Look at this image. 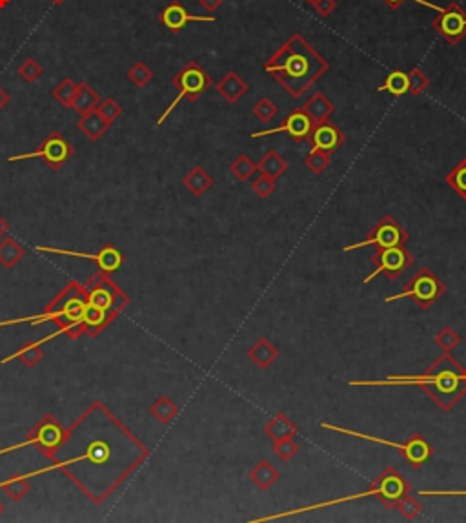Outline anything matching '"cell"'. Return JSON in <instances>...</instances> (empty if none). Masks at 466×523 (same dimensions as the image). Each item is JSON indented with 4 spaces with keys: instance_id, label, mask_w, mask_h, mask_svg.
Here are the masks:
<instances>
[{
    "instance_id": "cell-1",
    "label": "cell",
    "mask_w": 466,
    "mask_h": 523,
    "mask_svg": "<svg viewBox=\"0 0 466 523\" xmlns=\"http://www.w3.org/2000/svg\"><path fill=\"white\" fill-rule=\"evenodd\" d=\"M350 387H421L442 412H452L454 407L466 396L465 369L452 357V352H442L428 369L417 376H388L386 379L350 382Z\"/></svg>"
},
{
    "instance_id": "cell-2",
    "label": "cell",
    "mask_w": 466,
    "mask_h": 523,
    "mask_svg": "<svg viewBox=\"0 0 466 523\" xmlns=\"http://www.w3.org/2000/svg\"><path fill=\"white\" fill-rule=\"evenodd\" d=\"M328 61L299 33H293L264 62V71L295 99L303 97L323 75L328 74Z\"/></svg>"
},
{
    "instance_id": "cell-3",
    "label": "cell",
    "mask_w": 466,
    "mask_h": 523,
    "mask_svg": "<svg viewBox=\"0 0 466 523\" xmlns=\"http://www.w3.org/2000/svg\"><path fill=\"white\" fill-rule=\"evenodd\" d=\"M410 492H412V485L406 482L405 476L399 474V472L395 471L393 467H386L385 471H383L381 474L378 476V478L373 479L368 491L357 492V494H350V496H343V498L330 499V502L313 503V505H306V507H300V509H292V511H283V512H279V514L264 516V518H257V519H253V522H255V523L275 522V519L286 518V516L304 514V512H308V511H317V509L333 507V505L355 502V499H365V498H370V496L378 498L386 509H397L399 502H401V499L405 498L406 494H410Z\"/></svg>"
},
{
    "instance_id": "cell-4",
    "label": "cell",
    "mask_w": 466,
    "mask_h": 523,
    "mask_svg": "<svg viewBox=\"0 0 466 523\" xmlns=\"http://www.w3.org/2000/svg\"><path fill=\"white\" fill-rule=\"evenodd\" d=\"M122 296L124 294L121 292V288L115 287L111 281L101 276L95 277L86 290V307L82 316L86 332L95 336L104 330L111 319L126 307V303H117V297Z\"/></svg>"
},
{
    "instance_id": "cell-5",
    "label": "cell",
    "mask_w": 466,
    "mask_h": 523,
    "mask_svg": "<svg viewBox=\"0 0 466 523\" xmlns=\"http://www.w3.org/2000/svg\"><path fill=\"white\" fill-rule=\"evenodd\" d=\"M320 429L325 430H332V432H339V434H345V436H352V438H359V439H365V442L370 443H379V445H388L392 449H395L402 458L406 459L408 465H412L414 469H421L426 462H430L432 454H434V447L430 445L421 434H414L412 438H408L406 442L402 443H395V442H388L385 438H378V436H370L366 432H359V430H352V429H346V427H339V425H332V423H320Z\"/></svg>"
},
{
    "instance_id": "cell-6",
    "label": "cell",
    "mask_w": 466,
    "mask_h": 523,
    "mask_svg": "<svg viewBox=\"0 0 466 523\" xmlns=\"http://www.w3.org/2000/svg\"><path fill=\"white\" fill-rule=\"evenodd\" d=\"M213 81H211L210 74H208L206 69L199 64V62L190 61L186 66H184L178 74H175V77L171 79V86L177 89V97L173 99L170 106H168L164 114L158 117L157 126L164 124L168 117L171 115V111L181 104L183 99H188V101H197L203 94H206L208 89L211 88Z\"/></svg>"
},
{
    "instance_id": "cell-7",
    "label": "cell",
    "mask_w": 466,
    "mask_h": 523,
    "mask_svg": "<svg viewBox=\"0 0 466 523\" xmlns=\"http://www.w3.org/2000/svg\"><path fill=\"white\" fill-rule=\"evenodd\" d=\"M446 292V287L441 279L437 277V274L432 272L430 268L422 267L419 268L415 276L406 283L405 290L395 296H390L386 297L385 303H393V301H399V299H408L414 301L421 310H430L445 296Z\"/></svg>"
},
{
    "instance_id": "cell-8",
    "label": "cell",
    "mask_w": 466,
    "mask_h": 523,
    "mask_svg": "<svg viewBox=\"0 0 466 523\" xmlns=\"http://www.w3.org/2000/svg\"><path fill=\"white\" fill-rule=\"evenodd\" d=\"M370 263L373 264V270L365 277V284L379 276H386L390 281L399 279L414 264V256L405 246L378 248V251L370 257Z\"/></svg>"
},
{
    "instance_id": "cell-9",
    "label": "cell",
    "mask_w": 466,
    "mask_h": 523,
    "mask_svg": "<svg viewBox=\"0 0 466 523\" xmlns=\"http://www.w3.org/2000/svg\"><path fill=\"white\" fill-rule=\"evenodd\" d=\"M410 239V234L393 219L392 215H383L379 223L366 234V237L359 243H353L345 246L343 250L348 251L357 250V248L375 246V248H392V246H405Z\"/></svg>"
},
{
    "instance_id": "cell-10",
    "label": "cell",
    "mask_w": 466,
    "mask_h": 523,
    "mask_svg": "<svg viewBox=\"0 0 466 523\" xmlns=\"http://www.w3.org/2000/svg\"><path fill=\"white\" fill-rule=\"evenodd\" d=\"M75 150L74 146L66 141V137L59 131H51L44 141L41 142V146L35 151H29V154H19V155H9V162L16 161H28V159H42V161L48 164L51 170H59L74 157Z\"/></svg>"
},
{
    "instance_id": "cell-11",
    "label": "cell",
    "mask_w": 466,
    "mask_h": 523,
    "mask_svg": "<svg viewBox=\"0 0 466 523\" xmlns=\"http://www.w3.org/2000/svg\"><path fill=\"white\" fill-rule=\"evenodd\" d=\"M66 438H68V434H66V430L61 427V423L53 418V416H46V418L42 419V422H39L37 427L29 432L26 442L19 443V445L8 447V449H2L0 450V454H8L11 450H19L24 449V447L28 445H35L48 456H53L55 450L61 449V445L66 442Z\"/></svg>"
},
{
    "instance_id": "cell-12",
    "label": "cell",
    "mask_w": 466,
    "mask_h": 523,
    "mask_svg": "<svg viewBox=\"0 0 466 523\" xmlns=\"http://www.w3.org/2000/svg\"><path fill=\"white\" fill-rule=\"evenodd\" d=\"M432 28L448 44L457 46L466 37V11L457 2H452L439 11V15L432 21Z\"/></svg>"
},
{
    "instance_id": "cell-13",
    "label": "cell",
    "mask_w": 466,
    "mask_h": 523,
    "mask_svg": "<svg viewBox=\"0 0 466 523\" xmlns=\"http://www.w3.org/2000/svg\"><path fill=\"white\" fill-rule=\"evenodd\" d=\"M313 130V122L312 119L308 117V114L303 110V108H297V110L290 111V115L283 121V124L275 126V128H270V130L263 131H253L252 139L259 137H268V135H277V134H288L292 137V141L295 142H304L310 141V135H312Z\"/></svg>"
},
{
    "instance_id": "cell-14",
    "label": "cell",
    "mask_w": 466,
    "mask_h": 523,
    "mask_svg": "<svg viewBox=\"0 0 466 523\" xmlns=\"http://www.w3.org/2000/svg\"><path fill=\"white\" fill-rule=\"evenodd\" d=\"M37 251H41V254H59V256H71V257H82V259H91L108 274L117 272L118 268L122 267V256L118 254L117 248H113V246L102 248L98 254H84V251L62 250V248H51V246H37Z\"/></svg>"
},
{
    "instance_id": "cell-15",
    "label": "cell",
    "mask_w": 466,
    "mask_h": 523,
    "mask_svg": "<svg viewBox=\"0 0 466 523\" xmlns=\"http://www.w3.org/2000/svg\"><path fill=\"white\" fill-rule=\"evenodd\" d=\"M158 21H161V24H163L164 28L170 29L171 33H181L190 22H215V16L191 15L178 0H173V2H170V4L161 11Z\"/></svg>"
},
{
    "instance_id": "cell-16",
    "label": "cell",
    "mask_w": 466,
    "mask_h": 523,
    "mask_svg": "<svg viewBox=\"0 0 466 523\" xmlns=\"http://www.w3.org/2000/svg\"><path fill=\"white\" fill-rule=\"evenodd\" d=\"M310 142H312V148H319V150L333 154V151L339 150L345 144L346 135L339 130V126L333 124L332 121H326L313 126Z\"/></svg>"
},
{
    "instance_id": "cell-17",
    "label": "cell",
    "mask_w": 466,
    "mask_h": 523,
    "mask_svg": "<svg viewBox=\"0 0 466 523\" xmlns=\"http://www.w3.org/2000/svg\"><path fill=\"white\" fill-rule=\"evenodd\" d=\"M215 89H217V94H219L224 101L230 102V104H237V102L248 94L250 86H248V82L244 81L237 71H228V74L215 84Z\"/></svg>"
},
{
    "instance_id": "cell-18",
    "label": "cell",
    "mask_w": 466,
    "mask_h": 523,
    "mask_svg": "<svg viewBox=\"0 0 466 523\" xmlns=\"http://www.w3.org/2000/svg\"><path fill=\"white\" fill-rule=\"evenodd\" d=\"M279 354H280L279 349L273 345L272 341L266 339V337H259V339L248 349L246 356L252 365H255L259 370H266L277 362Z\"/></svg>"
},
{
    "instance_id": "cell-19",
    "label": "cell",
    "mask_w": 466,
    "mask_h": 523,
    "mask_svg": "<svg viewBox=\"0 0 466 523\" xmlns=\"http://www.w3.org/2000/svg\"><path fill=\"white\" fill-rule=\"evenodd\" d=\"M263 432L270 442H279V439L284 438H295L299 429H297L295 423H293L286 414L277 412L275 416L264 425Z\"/></svg>"
},
{
    "instance_id": "cell-20",
    "label": "cell",
    "mask_w": 466,
    "mask_h": 523,
    "mask_svg": "<svg viewBox=\"0 0 466 523\" xmlns=\"http://www.w3.org/2000/svg\"><path fill=\"white\" fill-rule=\"evenodd\" d=\"M303 110L308 114L313 126H315L320 124V122L330 121V117L335 111V106H333V102L325 94H313L312 97L306 99V102L303 104Z\"/></svg>"
},
{
    "instance_id": "cell-21",
    "label": "cell",
    "mask_w": 466,
    "mask_h": 523,
    "mask_svg": "<svg viewBox=\"0 0 466 523\" xmlns=\"http://www.w3.org/2000/svg\"><path fill=\"white\" fill-rule=\"evenodd\" d=\"M280 478V472L268 459H260L252 467V471L248 472V479L260 489V491H270Z\"/></svg>"
},
{
    "instance_id": "cell-22",
    "label": "cell",
    "mask_w": 466,
    "mask_h": 523,
    "mask_svg": "<svg viewBox=\"0 0 466 523\" xmlns=\"http://www.w3.org/2000/svg\"><path fill=\"white\" fill-rule=\"evenodd\" d=\"M110 126H111L110 122H106L104 119L97 114V110L89 111V114L86 115H81V119L77 121V130L82 131V135L91 142H97L106 131L110 130Z\"/></svg>"
},
{
    "instance_id": "cell-23",
    "label": "cell",
    "mask_w": 466,
    "mask_h": 523,
    "mask_svg": "<svg viewBox=\"0 0 466 523\" xmlns=\"http://www.w3.org/2000/svg\"><path fill=\"white\" fill-rule=\"evenodd\" d=\"M183 186L193 197H203L213 186V177L203 166H195L183 177Z\"/></svg>"
},
{
    "instance_id": "cell-24",
    "label": "cell",
    "mask_w": 466,
    "mask_h": 523,
    "mask_svg": "<svg viewBox=\"0 0 466 523\" xmlns=\"http://www.w3.org/2000/svg\"><path fill=\"white\" fill-rule=\"evenodd\" d=\"M26 256V248L15 237L6 236L0 239V267L15 268Z\"/></svg>"
},
{
    "instance_id": "cell-25",
    "label": "cell",
    "mask_w": 466,
    "mask_h": 523,
    "mask_svg": "<svg viewBox=\"0 0 466 523\" xmlns=\"http://www.w3.org/2000/svg\"><path fill=\"white\" fill-rule=\"evenodd\" d=\"M257 168H259L260 174L270 175V177L277 181V179L283 177L288 171V161H284V157L279 155L277 150H268L263 155V159L257 162Z\"/></svg>"
},
{
    "instance_id": "cell-26",
    "label": "cell",
    "mask_w": 466,
    "mask_h": 523,
    "mask_svg": "<svg viewBox=\"0 0 466 523\" xmlns=\"http://www.w3.org/2000/svg\"><path fill=\"white\" fill-rule=\"evenodd\" d=\"M101 104V95L95 91L88 82H81L78 84V91L75 95V101H74V110L77 114L86 115L89 111H95Z\"/></svg>"
},
{
    "instance_id": "cell-27",
    "label": "cell",
    "mask_w": 466,
    "mask_h": 523,
    "mask_svg": "<svg viewBox=\"0 0 466 523\" xmlns=\"http://www.w3.org/2000/svg\"><path fill=\"white\" fill-rule=\"evenodd\" d=\"M410 82H408V74H405L402 69H393L386 75L385 82L378 88V91L381 94H390L393 97H402V95L408 94Z\"/></svg>"
},
{
    "instance_id": "cell-28",
    "label": "cell",
    "mask_w": 466,
    "mask_h": 523,
    "mask_svg": "<svg viewBox=\"0 0 466 523\" xmlns=\"http://www.w3.org/2000/svg\"><path fill=\"white\" fill-rule=\"evenodd\" d=\"M42 357H44V350L41 349V343L37 341V343H28V345H24L22 349L16 350V352L9 354L8 357L0 359V363L6 365V363L13 362V359H21L28 369H33V367H37L42 362Z\"/></svg>"
},
{
    "instance_id": "cell-29",
    "label": "cell",
    "mask_w": 466,
    "mask_h": 523,
    "mask_svg": "<svg viewBox=\"0 0 466 523\" xmlns=\"http://www.w3.org/2000/svg\"><path fill=\"white\" fill-rule=\"evenodd\" d=\"M150 414L157 419L158 423H163V425H168L175 419V416L178 414V407L177 403L173 402L171 398L168 396H161L153 402V405L150 407Z\"/></svg>"
},
{
    "instance_id": "cell-30",
    "label": "cell",
    "mask_w": 466,
    "mask_h": 523,
    "mask_svg": "<svg viewBox=\"0 0 466 523\" xmlns=\"http://www.w3.org/2000/svg\"><path fill=\"white\" fill-rule=\"evenodd\" d=\"M228 170H230V174L233 175L237 181H240V183H246V181H250V179L255 175V171H259V168H257V162L253 161L250 155L240 154L235 161L230 162Z\"/></svg>"
},
{
    "instance_id": "cell-31",
    "label": "cell",
    "mask_w": 466,
    "mask_h": 523,
    "mask_svg": "<svg viewBox=\"0 0 466 523\" xmlns=\"http://www.w3.org/2000/svg\"><path fill=\"white\" fill-rule=\"evenodd\" d=\"M77 91H78L77 82H74L69 77H64L55 88H53V99H55L62 108L71 110V108H74V101Z\"/></svg>"
},
{
    "instance_id": "cell-32",
    "label": "cell",
    "mask_w": 466,
    "mask_h": 523,
    "mask_svg": "<svg viewBox=\"0 0 466 523\" xmlns=\"http://www.w3.org/2000/svg\"><path fill=\"white\" fill-rule=\"evenodd\" d=\"M445 183L448 184V186H450L462 201H466V157H462L461 161L448 171V175L445 177Z\"/></svg>"
},
{
    "instance_id": "cell-33",
    "label": "cell",
    "mask_w": 466,
    "mask_h": 523,
    "mask_svg": "<svg viewBox=\"0 0 466 523\" xmlns=\"http://www.w3.org/2000/svg\"><path fill=\"white\" fill-rule=\"evenodd\" d=\"M29 482L26 476H16V478H9L6 482H0V491H4L9 496L11 502H21L29 494Z\"/></svg>"
},
{
    "instance_id": "cell-34",
    "label": "cell",
    "mask_w": 466,
    "mask_h": 523,
    "mask_svg": "<svg viewBox=\"0 0 466 523\" xmlns=\"http://www.w3.org/2000/svg\"><path fill=\"white\" fill-rule=\"evenodd\" d=\"M330 155L332 154H328V151L319 150V148H312V150L308 151V155H306V159H304V164H306V168H308L313 175H323L326 170H328L330 161H332Z\"/></svg>"
},
{
    "instance_id": "cell-35",
    "label": "cell",
    "mask_w": 466,
    "mask_h": 523,
    "mask_svg": "<svg viewBox=\"0 0 466 523\" xmlns=\"http://www.w3.org/2000/svg\"><path fill=\"white\" fill-rule=\"evenodd\" d=\"M126 77L128 81H130L131 84L137 86V88H146V86L151 82V79H153V71H151V68L146 64V62L138 61L128 69Z\"/></svg>"
},
{
    "instance_id": "cell-36",
    "label": "cell",
    "mask_w": 466,
    "mask_h": 523,
    "mask_svg": "<svg viewBox=\"0 0 466 523\" xmlns=\"http://www.w3.org/2000/svg\"><path fill=\"white\" fill-rule=\"evenodd\" d=\"M272 452L280 459V462H292L299 454V443L295 438H284L279 442H272Z\"/></svg>"
},
{
    "instance_id": "cell-37",
    "label": "cell",
    "mask_w": 466,
    "mask_h": 523,
    "mask_svg": "<svg viewBox=\"0 0 466 523\" xmlns=\"http://www.w3.org/2000/svg\"><path fill=\"white\" fill-rule=\"evenodd\" d=\"M252 114H253V117L259 119L260 122L268 124V122L273 121V119L279 115V108H277V104L270 97H260L259 101L253 104Z\"/></svg>"
},
{
    "instance_id": "cell-38",
    "label": "cell",
    "mask_w": 466,
    "mask_h": 523,
    "mask_svg": "<svg viewBox=\"0 0 466 523\" xmlns=\"http://www.w3.org/2000/svg\"><path fill=\"white\" fill-rule=\"evenodd\" d=\"M435 345L442 350V352H452L454 349H457L459 343H461V336L455 332L452 327H445V329L439 330L434 337Z\"/></svg>"
},
{
    "instance_id": "cell-39",
    "label": "cell",
    "mask_w": 466,
    "mask_h": 523,
    "mask_svg": "<svg viewBox=\"0 0 466 523\" xmlns=\"http://www.w3.org/2000/svg\"><path fill=\"white\" fill-rule=\"evenodd\" d=\"M408 82H410L408 94L415 95V97L422 95L426 89L430 88V79L426 77V74L422 71L421 68H412V69H410V71H408Z\"/></svg>"
},
{
    "instance_id": "cell-40",
    "label": "cell",
    "mask_w": 466,
    "mask_h": 523,
    "mask_svg": "<svg viewBox=\"0 0 466 523\" xmlns=\"http://www.w3.org/2000/svg\"><path fill=\"white\" fill-rule=\"evenodd\" d=\"M252 190L257 197H260V199H266V197H270V195L277 190V181L275 179L270 177V175L259 174L255 179H253Z\"/></svg>"
},
{
    "instance_id": "cell-41",
    "label": "cell",
    "mask_w": 466,
    "mask_h": 523,
    "mask_svg": "<svg viewBox=\"0 0 466 523\" xmlns=\"http://www.w3.org/2000/svg\"><path fill=\"white\" fill-rule=\"evenodd\" d=\"M397 511L401 512L402 518L408 519V522H412V519H415L419 514H421L422 505H421V502H419V499L415 498V496L406 494L405 498H402L401 502H399Z\"/></svg>"
},
{
    "instance_id": "cell-42",
    "label": "cell",
    "mask_w": 466,
    "mask_h": 523,
    "mask_svg": "<svg viewBox=\"0 0 466 523\" xmlns=\"http://www.w3.org/2000/svg\"><path fill=\"white\" fill-rule=\"evenodd\" d=\"M122 111H124L122 110V106L118 104L113 97H108L104 99V101H101V104H98L97 108V114L101 115L106 122H110V124L121 117Z\"/></svg>"
},
{
    "instance_id": "cell-43",
    "label": "cell",
    "mask_w": 466,
    "mask_h": 523,
    "mask_svg": "<svg viewBox=\"0 0 466 523\" xmlns=\"http://www.w3.org/2000/svg\"><path fill=\"white\" fill-rule=\"evenodd\" d=\"M16 71H19L22 81L26 82H35L37 79H41L42 74H44V71H42L41 62L35 61V59H26V61H22Z\"/></svg>"
},
{
    "instance_id": "cell-44",
    "label": "cell",
    "mask_w": 466,
    "mask_h": 523,
    "mask_svg": "<svg viewBox=\"0 0 466 523\" xmlns=\"http://www.w3.org/2000/svg\"><path fill=\"white\" fill-rule=\"evenodd\" d=\"M313 9L319 16H330L337 9V0H312Z\"/></svg>"
},
{
    "instance_id": "cell-45",
    "label": "cell",
    "mask_w": 466,
    "mask_h": 523,
    "mask_svg": "<svg viewBox=\"0 0 466 523\" xmlns=\"http://www.w3.org/2000/svg\"><path fill=\"white\" fill-rule=\"evenodd\" d=\"M405 2H406V0H383V4L388 6L390 9H397L399 6L405 4ZM412 2H417V4L426 6V8L434 9V11H437V13L442 9V8H439V6H435V4H432V2H428V0H412Z\"/></svg>"
},
{
    "instance_id": "cell-46",
    "label": "cell",
    "mask_w": 466,
    "mask_h": 523,
    "mask_svg": "<svg viewBox=\"0 0 466 523\" xmlns=\"http://www.w3.org/2000/svg\"><path fill=\"white\" fill-rule=\"evenodd\" d=\"M223 2H224V0H199V4L203 6V8L206 9L208 13H215V11H217V9H219L221 6H223Z\"/></svg>"
},
{
    "instance_id": "cell-47",
    "label": "cell",
    "mask_w": 466,
    "mask_h": 523,
    "mask_svg": "<svg viewBox=\"0 0 466 523\" xmlns=\"http://www.w3.org/2000/svg\"><path fill=\"white\" fill-rule=\"evenodd\" d=\"M6 236H9V223L0 215V239H4Z\"/></svg>"
},
{
    "instance_id": "cell-48",
    "label": "cell",
    "mask_w": 466,
    "mask_h": 523,
    "mask_svg": "<svg viewBox=\"0 0 466 523\" xmlns=\"http://www.w3.org/2000/svg\"><path fill=\"white\" fill-rule=\"evenodd\" d=\"M8 104H9V94L6 91L4 88H2V86H0V111L4 110Z\"/></svg>"
},
{
    "instance_id": "cell-49",
    "label": "cell",
    "mask_w": 466,
    "mask_h": 523,
    "mask_svg": "<svg viewBox=\"0 0 466 523\" xmlns=\"http://www.w3.org/2000/svg\"><path fill=\"white\" fill-rule=\"evenodd\" d=\"M64 2H66V0H51V4L53 6H57V8H59V6L64 4Z\"/></svg>"
},
{
    "instance_id": "cell-50",
    "label": "cell",
    "mask_w": 466,
    "mask_h": 523,
    "mask_svg": "<svg viewBox=\"0 0 466 523\" xmlns=\"http://www.w3.org/2000/svg\"><path fill=\"white\" fill-rule=\"evenodd\" d=\"M9 2H11V0H0V9H4Z\"/></svg>"
},
{
    "instance_id": "cell-51",
    "label": "cell",
    "mask_w": 466,
    "mask_h": 523,
    "mask_svg": "<svg viewBox=\"0 0 466 523\" xmlns=\"http://www.w3.org/2000/svg\"><path fill=\"white\" fill-rule=\"evenodd\" d=\"M2 514H4V503L0 502V516H2Z\"/></svg>"
},
{
    "instance_id": "cell-52",
    "label": "cell",
    "mask_w": 466,
    "mask_h": 523,
    "mask_svg": "<svg viewBox=\"0 0 466 523\" xmlns=\"http://www.w3.org/2000/svg\"><path fill=\"white\" fill-rule=\"evenodd\" d=\"M306 2H308V4H312V0H306Z\"/></svg>"
},
{
    "instance_id": "cell-53",
    "label": "cell",
    "mask_w": 466,
    "mask_h": 523,
    "mask_svg": "<svg viewBox=\"0 0 466 523\" xmlns=\"http://www.w3.org/2000/svg\"><path fill=\"white\" fill-rule=\"evenodd\" d=\"M465 374H466V369H465Z\"/></svg>"
},
{
    "instance_id": "cell-54",
    "label": "cell",
    "mask_w": 466,
    "mask_h": 523,
    "mask_svg": "<svg viewBox=\"0 0 466 523\" xmlns=\"http://www.w3.org/2000/svg\"><path fill=\"white\" fill-rule=\"evenodd\" d=\"M465 339H466V336H465Z\"/></svg>"
}]
</instances>
